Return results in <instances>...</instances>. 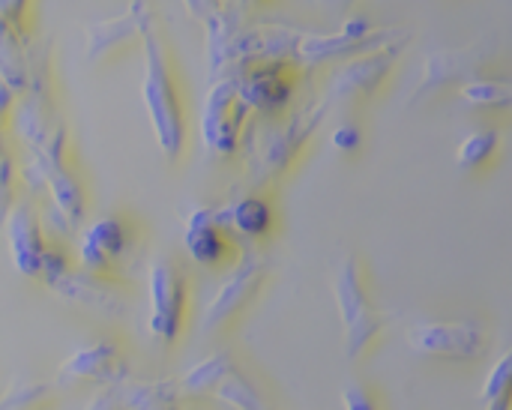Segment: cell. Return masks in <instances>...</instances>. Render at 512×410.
I'll return each mask as SVG.
<instances>
[{
  "label": "cell",
  "instance_id": "obj_1",
  "mask_svg": "<svg viewBox=\"0 0 512 410\" xmlns=\"http://www.w3.org/2000/svg\"><path fill=\"white\" fill-rule=\"evenodd\" d=\"M141 51H144L141 99H144L159 153L165 156L168 165H177L186 153V144H189V120H186L180 81L174 75L168 45L159 33L156 18L147 24L144 36H141Z\"/></svg>",
  "mask_w": 512,
  "mask_h": 410
},
{
  "label": "cell",
  "instance_id": "obj_2",
  "mask_svg": "<svg viewBox=\"0 0 512 410\" xmlns=\"http://www.w3.org/2000/svg\"><path fill=\"white\" fill-rule=\"evenodd\" d=\"M78 234V270L123 285L141 267L144 237L132 219L108 213L81 225Z\"/></svg>",
  "mask_w": 512,
  "mask_h": 410
},
{
  "label": "cell",
  "instance_id": "obj_3",
  "mask_svg": "<svg viewBox=\"0 0 512 410\" xmlns=\"http://www.w3.org/2000/svg\"><path fill=\"white\" fill-rule=\"evenodd\" d=\"M333 300L339 309L348 360L366 357L381 339V333L387 330V324L393 321V315L375 306L369 285H366L363 261L354 252H345L333 267Z\"/></svg>",
  "mask_w": 512,
  "mask_h": 410
},
{
  "label": "cell",
  "instance_id": "obj_4",
  "mask_svg": "<svg viewBox=\"0 0 512 410\" xmlns=\"http://www.w3.org/2000/svg\"><path fill=\"white\" fill-rule=\"evenodd\" d=\"M333 105L327 99H318L300 111H288L282 117V123H276L255 147V156L249 162V186L252 189H267L276 180H282L303 156V150L309 147V141L315 138L318 126L324 123L327 111Z\"/></svg>",
  "mask_w": 512,
  "mask_h": 410
},
{
  "label": "cell",
  "instance_id": "obj_5",
  "mask_svg": "<svg viewBox=\"0 0 512 410\" xmlns=\"http://www.w3.org/2000/svg\"><path fill=\"white\" fill-rule=\"evenodd\" d=\"M147 300H150V312H147L150 339L165 351L177 348L186 333L189 309H192V288L186 270L165 255L153 258L147 267Z\"/></svg>",
  "mask_w": 512,
  "mask_h": 410
},
{
  "label": "cell",
  "instance_id": "obj_6",
  "mask_svg": "<svg viewBox=\"0 0 512 410\" xmlns=\"http://www.w3.org/2000/svg\"><path fill=\"white\" fill-rule=\"evenodd\" d=\"M225 75L234 78V87L252 117L282 120L294 108L303 66L294 60H246L231 66Z\"/></svg>",
  "mask_w": 512,
  "mask_h": 410
},
{
  "label": "cell",
  "instance_id": "obj_7",
  "mask_svg": "<svg viewBox=\"0 0 512 410\" xmlns=\"http://www.w3.org/2000/svg\"><path fill=\"white\" fill-rule=\"evenodd\" d=\"M411 36L408 30L399 33L396 39L372 48V51H363L357 57H348L336 66L333 78H330V90H327V102L336 105H369L381 90L384 84L390 81V75L396 72L405 48H408Z\"/></svg>",
  "mask_w": 512,
  "mask_h": 410
},
{
  "label": "cell",
  "instance_id": "obj_8",
  "mask_svg": "<svg viewBox=\"0 0 512 410\" xmlns=\"http://www.w3.org/2000/svg\"><path fill=\"white\" fill-rule=\"evenodd\" d=\"M270 276V261L258 252H243L234 264L231 273L225 276V282L219 285L216 297L207 303L204 315H201V333L207 336H219L225 330H231L261 297L264 285Z\"/></svg>",
  "mask_w": 512,
  "mask_h": 410
},
{
  "label": "cell",
  "instance_id": "obj_9",
  "mask_svg": "<svg viewBox=\"0 0 512 410\" xmlns=\"http://www.w3.org/2000/svg\"><path fill=\"white\" fill-rule=\"evenodd\" d=\"M252 132V111L240 99L234 78L222 75L213 81L201 108V141L210 156L231 159L243 150Z\"/></svg>",
  "mask_w": 512,
  "mask_h": 410
},
{
  "label": "cell",
  "instance_id": "obj_10",
  "mask_svg": "<svg viewBox=\"0 0 512 410\" xmlns=\"http://www.w3.org/2000/svg\"><path fill=\"white\" fill-rule=\"evenodd\" d=\"M405 30L372 24L363 15H345L339 30L321 33V30H300L297 39V63L300 66H324V63H342L348 57H357L363 51H372L390 39H396Z\"/></svg>",
  "mask_w": 512,
  "mask_h": 410
},
{
  "label": "cell",
  "instance_id": "obj_11",
  "mask_svg": "<svg viewBox=\"0 0 512 410\" xmlns=\"http://www.w3.org/2000/svg\"><path fill=\"white\" fill-rule=\"evenodd\" d=\"M405 345L417 357L474 363L492 348V333L480 321H420L405 330Z\"/></svg>",
  "mask_w": 512,
  "mask_h": 410
},
{
  "label": "cell",
  "instance_id": "obj_12",
  "mask_svg": "<svg viewBox=\"0 0 512 410\" xmlns=\"http://www.w3.org/2000/svg\"><path fill=\"white\" fill-rule=\"evenodd\" d=\"M183 249L198 267L222 270L246 252V243L231 231L225 207H198L183 222Z\"/></svg>",
  "mask_w": 512,
  "mask_h": 410
},
{
  "label": "cell",
  "instance_id": "obj_13",
  "mask_svg": "<svg viewBox=\"0 0 512 410\" xmlns=\"http://www.w3.org/2000/svg\"><path fill=\"white\" fill-rule=\"evenodd\" d=\"M129 381V357L114 339H93L75 348L57 369L54 387H123Z\"/></svg>",
  "mask_w": 512,
  "mask_h": 410
},
{
  "label": "cell",
  "instance_id": "obj_14",
  "mask_svg": "<svg viewBox=\"0 0 512 410\" xmlns=\"http://www.w3.org/2000/svg\"><path fill=\"white\" fill-rule=\"evenodd\" d=\"M495 57V48L489 39H474L468 45H453V48H438L429 51L426 63H423V78L411 93V105L444 93L447 87H459L468 78H477L489 69Z\"/></svg>",
  "mask_w": 512,
  "mask_h": 410
},
{
  "label": "cell",
  "instance_id": "obj_15",
  "mask_svg": "<svg viewBox=\"0 0 512 410\" xmlns=\"http://www.w3.org/2000/svg\"><path fill=\"white\" fill-rule=\"evenodd\" d=\"M45 288L51 294H57L60 300L72 303L75 309L96 312L102 318H123L129 312V300L123 294V285L108 282V279H96L84 270H75L72 264L63 273H57Z\"/></svg>",
  "mask_w": 512,
  "mask_h": 410
},
{
  "label": "cell",
  "instance_id": "obj_16",
  "mask_svg": "<svg viewBox=\"0 0 512 410\" xmlns=\"http://www.w3.org/2000/svg\"><path fill=\"white\" fill-rule=\"evenodd\" d=\"M0 228L6 231V246H9L15 270L24 279H36L42 255L48 249V234L42 228V216H39L36 204L30 198L12 201V207H9Z\"/></svg>",
  "mask_w": 512,
  "mask_h": 410
},
{
  "label": "cell",
  "instance_id": "obj_17",
  "mask_svg": "<svg viewBox=\"0 0 512 410\" xmlns=\"http://www.w3.org/2000/svg\"><path fill=\"white\" fill-rule=\"evenodd\" d=\"M153 6L147 9H126L117 18L108 21H90L84 24V54L87 63H105L117 54H123L129 45H141V36L147 24L153 21Z\"/></svg>",
  "mask_w": 512,
  "mask_h": 410
},
{
  "label": "cell",
  "instance_id": "obj_18",
  "mask_svg": "<svg viewBox=\"0 0 512 410\" xmlns=\"http://www.w3.org/2000/svg\"><path fill=\"white\" fill-rule=\"evenodd\" d=\"M225 216L237 240H267L276 228V210L261 192H246L237 201L225 204Z\"/></svg>",
  "mask_w": 512,
  "mask_h": 410
},
{
  "label": "cell",
  "instance_id": "obj_19",
  "mask_svg": "<svg viewBox=\"0 0 512 410\" xmlns=\"http://www.w3.org/2000/svg\"><path fill=\"white\" fill-rule=\"evenodd\" d=\"M237 369H240V366H237V360H234L231 351H216V354L207 357L204 363L192 366V369L177 381V387H180L183 399H210V396H216V390H219Z\"/></svg>",
  "mask_w": 512,
  "mask_h": 410
},
{
  "label": "cell",
  "instance_id": "obj_20",
  "mask_svg": "<svg viewBox=\"0 0 512 410\" xmlns=\"http://www.w3.org/2000/svg\"><path fill=\"white\" fill-rule=\"evenodd\" d=\"M120 405L123 410H183L186 399L174 378L159 381H126L120 387Z\"/></svg>",
  "mask_w": 512,
  "mask_h": 410
},
{
  "label": "cell",
  "instance_id": "obj_21",
  "mask_svg": "<svg viewBox=\"0 0 512 410\" xmlns=\"http://www.w3.org/2000/svg\"><path fill=\"white\" fill-rule=\"evenodd\" d=\"M456 93L468 108H477V111H510L512 105L510 78H501V75L483 72L477 78L462 81Z\"/></svg>",
  "mask_w": 512,
  "mask_h": 410
},
{
  "label": "cell",
  "instance_id": "obj_22",
  "mask_svg": "<svg viewBox=\"0 0 512 410\" xmlns=\"http://www.w3.org/2000/svg\"><path fill=\"white\" fill-rule=\"evenodd\" d=\"M501 147H504V138L498 129L492 126H483V129H474L471 135H465L456 147V165L468 174H477V171H486L498 156H501Z\"/></svg>",
  "mask_w": 512,
  "mask_h": 410
},
{
  "label": "cell",
  "instance_id": "obj_23",
  "mask_svg": "<svg viewBox=\"0 0 512 410\" xmlns=\"http://www.w3.org/2000/svg\"><path fill=\"white\" fill-rule=\"evenodd\" d=\"M216 399L231 405L234 410H276L264 396V390L255 381H249L240 369L216 390Z\"/></svg>",
  "mask_w": 512,
  "mask_h": 410
},
{
  "label": "cell",
  "instance_id": "obj_24",
  "mask_svg": "<svg viewBox=\"0 0 512 410\" xmlns=\"http://www.w3.org/2000/svg\"><path fill=\"white\" fill-rule=\"evenodd\" d=\"M54 396V384L45 381H15L0 396V410H39Z\"/></svg>",
  "mask_w": 512,
  "mask_h": 410
},
{
  "label": "cell",
  "instance_id": "obj_25",
  "mask_svg": "<svg viewBox=\"0 0 512 410\" xmlns=\"http://www.w3.org/2000/svg\"><path fill=\"white\" fill-rule=\"evenodd\" d=\"M512 393V354H504L486 375L483 381V390H480V402L489 405L501 396H510Z\"/></svg>",
  "mask_w": 512,
  "mask_h": 410
},
{
  "label": "cell",
  "instance_id": "obj_26",
  "mask_svg": "<svg viewBox=\"0 0 512 410\" xmlns=\"http://www.w3.org/2000/svg\"><path fill=\"white\" fill-rule=\"evenodd\" d=\"M342 410H384L375 393L363 384H351L342 390Z\"/></svg>",
  "mask_w": 512,
  "mask_h": 410
},
{
  "label": "cell",
  "instance_id": "obj_27",
  "mask_svg": "<svg viewBox=\"0 0 512 410\" xmlns=\"http://www.w3.org/2000/svg\"><path fill=\"white\" fill-rule=\"evenodd\" d=\"M15 180H18V165L6 144V132L0 126V192H15Z\"/></svg>",
  "mask_w": 512,
  "mask_h": 410
},
{
  "label": "cell",
  "instance_id": "obj_28",
  "mask_svg": "<svg viewBox=\"0 0 512 410\" xmlns=\"http://www.w3.org/2000/svg\"><path fill=\"white\" fill-rule=\"evenodd\" d=\"M330 144L339 150V153H357L363 147V129L357 123H345L339 126L333 135H330Z\"/></svg>",
  "mask_w": 512,
  "mask_h": 410
},
{
  "label": "cell",
  "instance_id": "obj_29",
  "mask_svg": "<svg viewBox=\"0 0 512 410\" xmlns=\"http://www.w3.org/2000/svg\"><path fill=\"white\" fill-rule=\"evenodd\" d=\"M84 410H123V405H120V387H102V390H96Z\"/></svg>",
  "mask_w": 512,
  "mask_h": 410
},
{
  "label": "cell",
  "instance_id": "obj_30",
  "mask_svg": "<svg viewBox=\"0 0 512 410\" xmlns=\"http://www.w3.org/2000/svg\"><path fill=\"white\" fill-rule=\"evenodd\" d=\"M309 6H315V9H324V12H333V15H348L360 0H306Z\"/></svg>",
  "mask_w": 512,
  "mask_h": 410
},
{
  "label": "cell",
  "instance_id": "obj_31",
  "mask_svg": "<svg viewBox=\"0 0 512 410\" xmlns=\"http://www.w3.org/2000/svg\"><path fill=\"white\" fill-rule=\"evenodd\" d=\"M15 99H18V93L6 84V81H0V126L12 117V108H15Z\"/></svg>",
  "mask_w": 512,
  "mask_h": 410
},
{
  "label": "cell",
  "instance_id": "obj_32",
  "mask_svg": "<svg viewBox=\"0 0 512 410\" xmlns=\"http://www.w3.org/2000/svg\"><path fill=\"white\" fill-rule=\"evenodd\" d=\"M186 6H189V12L198 18V21H204V18H210L219 6H225L222 0H183Z\"/></svg>",
  "mask_w": 512,
  "mask_h": 410
},
{
  "label": "cell",
  "instance_id": "obj_33",
  "mask_svg": "<svg viewBox=\"0 0 512 410\" xmlns=\"http://www.w3.org/2000/svg\"><path fill=\"white\" fill-rule=\"evenodd\" d=\"M483 410H512V393L510 396L495 399V402H489V405H483Z\"/></svg>",
  "mask_w": 512,
  "mask_h": 410
},
{
  "label": "cell",
  "instance_id": "obj_34",
  "mask_svg": "<svg viewBox=\"0 0 512 410\" xmlns=\"http://www.w3.org/2000/svg\"><path fill=\"white\" fill-rule=\"evenodd\" d=\"M129 6H132V9H147L150 0H129Z\"/></svg>",
  "mask_w": 512,
  "mask_h": 410
},
{
  "label": "cell",
  "instance_id": "obj_35",
  "mask_svg": "<svg viewBox=\"0 0 512 410\" xmlns=\"http://www.w3.org/2000/svg\"><path fill=\"white\" fill-rule=\"evenodd\" d=\"M39 410H48V408H39Z\"/></svg>",
  "mask_w": 512,
  "mask_h": 410
}]
</instances>
